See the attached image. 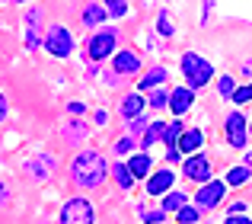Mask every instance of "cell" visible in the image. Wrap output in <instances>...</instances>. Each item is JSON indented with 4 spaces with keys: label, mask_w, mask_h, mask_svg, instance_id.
<instances>
[{
    "label": "cell",
    "mask_w": 252,
    "mask_h": 224,
    "mask_svg": "<svg viewBox=\"0 0 252 224\" xmlns=\"http://www.w3.org/2000/svg\"><path fill=\"white\" fill-rule=\"evenodd\" d=\"M70 176H74L77 186L83 189H96L102 186V180L109 176V167H105V157L96 154V150H83L70 160Z\"/></svg>",
    "instance_id": "obj_1"
},
{
    "label": "cell",
    "mask_w": 252,
    "mask_h": 224,
    "mask_svg": "<svg viewBox=\"0 0 252 224\" xmlns=\"http://www.w3.org/2000/svg\"><path fill=\"white\" fill-rule=\"evenodd\" d=\"M182 74H185V87L201 90L204 83L214 77V68H211L208 58L195 55V51H185V55H182Z\"/></svg>",
    "instance_id": "obj_2"
},
{
    "label": "cell",
    "mask_w": 252,
    "mask_h": 224,
    "mask_svg": "<svg viewBox=\"0 0 252 224\" xmlns=\"http://www.w3.org/2000/svg\"><path fill=\"white\" fill-rule=\"evenodd\" d=\"M45 51L55 58H67L70 51H74V36H70L64 26H51L48 32H45Z\"/></svg>",
    "instance_id": "obj_3"
},
{
    "label": "cell",
    "mask_w": 252,
    "mask_h": 224,
    "mask_svg": "<svg viewBox=\"0 0 252 224\" xmlns=\"http://www.w3.org/2000/svg\"><path fill=\"white\" fill-rule=\"evenodd\" d=\"M115 42H118L115 29H96V32L90 36V45H86V55H90L93 61H102V58H109L112 51H115Z\"/></svg>",
    "instance_id": "obj_4"
},
{
    "label": "cell",
    "mask_w": 252,
    "mask_h": 224,
    "mask_svg": "<svg viewBox=\"0 0 252 224\" xmlns=\"http://www.w3.org/2000/svg\"><path fill=\"white\" fill-rule=\"evenodd\" d=\"M223 192H227V180H208L198 186V195H195V205L201 208V212H208V208H214L217 202L223 199Z\"/></svg>",
    "instance_id": "obj_5"
},
{
    "label": "cell",
    "mask_w": 252,
    "mask_h": 224,
    "mask_svg": "<svg viewBox=\"0 0 252 224\" xmlns=\"http://www.w3.org/2000/svg\"><path fill=\"white\" fill-rule=\"evenodd\" d=\"M93 221H96V215H93V205L86 199H70L61 208V224H93Z\"/></svg>",
    "instance_id": "obj_6"
},
{
    "label": "cell",
    "mask_w": 252,
    "mask_h": 224,
    "mask_svg": "<svg viewBox=\"0 0 252 224\" xmlns=\"http://www.w3.org/2000/svg\"><path fill=\"white\" fill-rule=\"evenodd\" d=\"M246 135H249V125L243 118V112H230L227 115V141L230 148H246Z\"/></svg>",
    "instance_id": "obj_7"
},
{
    "label": "cell",
    "mask_w": 252,
    "mask_h": 224,
    "mask_svg": "<svg viewBox=\"0 0 252 224\" xmlns=\"http://www.w3.org/2000/svg\"><path fill=\"white\" fill-rule=\"evenodd\" d=\"M185 176H189L191 183H208L211 180V160L204 154H189V160H185Z\"/></svg>",
    "instance_id": "obj_8"
},
{
    "label": "cell",
    "mask_w": 252,
    "mask_h": 224,
    "mask_svg": "<svg viewBox=\"0 0 252 224\" xmlns=\"http://www.w3.org/2000/svg\"><path fill=\"white\" fill-rule=\"evenodd\" d=\"M191 103H195V90H191V87H176V90L169 93V106H172V112H176V115L189 112Z\"/></svg>",
    "instance_id": "obj_9"
},
{
    "label": "cell",
    "mask_w": 252,
    "mask_h": 224,
    "mask_svg": "<svg viewBox=\"0 0 252 224\" xmlns=\"http://www.w3.org/2000/svg\"><path fill=\"white\" fill-rule=\"evenodd\" d=\"M169 186H176V176H172V170H160V173H154L147 180V192L150 195H166Z\"/></svg>",
    "instance_id": "obj_10"
},
{
    "label": "cell",
    "mask_w": 252,
    "mask_h": 224,
    "mask_svg": "<svg viewBox=\"0 0 252 224\" xmlns=\"http://www.w3.org/2000/svg\"><path fill=\"white\" fill-rule=\"evenodd\" d=\"M112 64H115V74H122V77L125 74H137V71H141V58H137L134 51H118Z\"/></svg>",
    "instance_id": "obj_11"
},
{
    "label": "cell",
    "mask_w": 252,
    "mask_h": 224,
    "mask_svg": "<svg viewBox=\"0 0 252 224\" xmlns=\"http://www.w3.org/2000/svg\"><path fill=\"white\" fill-rule=\"evenodd\" d=\"M144 109H147V103H144V96H141V93H131V96H125V100H122V109H118V112H122V115H125V118L131 122V118H137V115H141Z\"/></svg>",
    "instance_id": "obj_12"
},
{
    "label": "cell",
    "mask_w": 252,
    "mask_h": 224,
    "mask_svg": "<svg viewBox=\"0 0 252 224\" xmlns=\"http://www.w3.org/2000/svg\"><path fill=\"white\" fill-rule=\"evenodd\" d=\"M201 144H204V135L198 128L182 131V138H179V150L182 154H195V150H201Z\"/></svg>",
    "instance_id": "obj_13"
},
{
    "label": "cell",
    "mask_w": 252,
    "mask_h": 224,
    "mask_svg": "<svg viewBox=\"0 0 252 224\" xmlns=\"http://www.w3.org/2000/svg\"><path fill=\"white\" fill-rule=\"evenodd\" d=\"M163 80H166V68H150L147 74H141V80H137V90H141V93H147V90H157Z\"/></svg>",
    "instance_id": "obj_14"
},
{
    "label": "cell",
    "mask_w": 252,
    "mask_h": 224,
    "mask_svg": "<svg viewBox=\"0 0 252 224\" xmlns=\"http://www.w3.org/2000/svg\"><path fill=\"white\" fill-rule=\"evenodd\" d=\"M150 150H141V154H134L128 160V167H131V173H134V180H147L150 176Z\"/></svg>",
    "instance_id": "obj_15"
},
{
    "label": "cell",
    "mask_w": 252,
    "mask_h": 224,
    "mask_svg": "<svg viewBox=\"0 0 252 224\" xmlns=\"http://www.w3.org/2000/svg\"><path fill=\"white\" fill-rule=\"evenodd\" d=\"M112 176H115V183L122 189H131V186H134V173H131V167H128V163H122V160L112 167Z\"/></svg>",
    "instance_id": "obj_16"
},
{
    "label": "cell",
    "mask_w": 252,
    "mask_h": 224,
    "mask_svg": "<svg viewBox=\"0 0 252 224\" xmlns=\"http://www.w3.org/2000/svg\"><path fill=\"white\" fill-rule=\"evenodd\" d=\"M105 16H109V10H105V6H96V3H90V6L83 10V23L90 26V29H96V26L102 23Z\"/></svg>",
    "instance_id": "obj_17"
},
{
    "label": "cell",
    "mask_w": 252,
    "mask_h": 224,
    "mask_svg": "<svg viewBox=\"0 0 252 224\" xmlns=\"http://www.w3.org/2000/svg\"><path fill=\"white\" fill-rule=\"evenodd\" d=\"M86 131L90 128H86L83 122H70L67 128H64V141L67 144H80V141H86Z\"/></svg>",
    "instance_id": "obj_18"
},
{
    "label": "cell",
    "mask_w": 252,
    "mask_h": 224,
    "mask_svg": "<svg viewBox=\"0 0 252 224\" xmlns=\"http://www.w3.org/2000/svg\"><path fill=\"white\" fill-rule=\"evenodd\" d=\"M163 135H166V125H163V122H154V125H150V128H147V135H144V150H150V144H154V141H163Z\"/></svg>",
    "instance_id": "obj_19"
},
{
    "label": "cell",
    "mask_w": 252,
    "mask_h": 224,
    "mask_svg": "<svg viewBox=\"0 0 252 224\" xmlns=\"http://www.w3.org/2000/svg\"><path fill=\"white\" fill-rule=\"evenodd\" d=\"M249 176H252L249 167H233V170L227 173V186H246Z\"/></svg>",
    "instance_id": "obj_20"
},
{
    "label": "cell",
    "mask_w": 252,
    "mask_h": 224,
    "mask_svg": "<svg viewBox=\"0 0 252 224\" xmlns=\"http://www.w3.org/2000/svg\"><path fill=\"white\" fill-rule=\"evenodd\" d=\"M182 122H172L166 125V135H163V141H166V148H179V138H182Z\"/></svg>",
    "instance_id": "obj_21"
},
{
    "label": "cell",
    "mask_w": 252,
    "mask_h": 224,
    "mask_svg": "<svg viewBox=\"0 0 252 224\" xmlns=\"http://www.w3.org/2000/svg\"><path fill=\"white\" fill-rule=\"evenodd\" d=\"M198 215H201L198 205H182L176 212V218H179V224H198Z\"/></svg>",
    "instance_id": "obj_22"
},
{
    "label": "cell",
    "mask_w": 252,
    "mask_h": 224,
    "mask_svg": "<svg viewBox=\"0 0 252 224\" xmlns=\"http://www.w3.org/2000/svg\"><path fill=\"white\" fill-rule=\"evenodd\" d=\"M182 205H185V195L182 192H166V199H163V212H172V215H176Z\"/></svg>",
    "instance_id": "obj_23"
},
{
    "label": "cell",
    "mask_w": 252,
    "mask_h": 224,
    "mask_svg": "<svg viewBox=\"0 0 252 224\" xmlns=\"http://www.w3.org/2000/svg\"><path fill=\"white\" fill-rule=\"evenodd\" d=\"M217 93H220L223 100H233V93H236V80H233V77H227V74H223L220 80H217Z\"/></svg>",
    "instance_id": "obj_24"
},
{
    "label": "cell",
    "mask_w": 252,
    "mask_h": 224,
    "mask_svg": "<svg viewBox=\"0 0 252 224\" xmlns=\"http://www.w3.org/2000/svg\"><path fill=\"white\" fill-rule=\"evenodd\" d=\"M35 23H38V10H32V13H29V29H26V32H29V36H26V45H29V48H35V45H38V29H35Z\"/></svg>",
    "instance_id": "obj_25"
},
{
    "label": "cell",
    "mask_w": 252,
    "mask_h": 224,
    "mask_svg": "<svg viewBox=\"0 0 252 224\" xmlns=\"http://www.w3.org/2000/svg\"><path fill=\"white\" fill-rule=\"evenodd\" d=\"M102 6L109 10V16H125L128 13V0H102Z\"/></svg>",
    "instance_id": "obj_26"
},
{
    "label": "cell",
    "mask_w": 252,
    "mask_h": 224,
    "mask_svg": "<svg viewBox=\"0 0 252 224\" xmlns=\"http://www.w3.org/2000/svg\"><path fill=\"white\" fill-rule=\"evenodd\" d=\"M233 103H236V106H246V103H252V83H243V87H236Z\"/></svg>",
    "instance_id": "obj_27"
},
{
    "label": "cell",
    "mask_w": 252,
    "mask_h": 224,
    "mask_svg": "<svg viewBox=\"0 0 252 224\" xmlns=\"http://www.w3.org/2000/svg\"><path fill=\"white\" fill-rule=\"evenodd\" d=\"M141 218L150 221V224H157V221L166 218V212H163V208H147V205H144V208H141Z\"/></svg>",
    "instance_id": "obj_28"
},
{
    "label": "cell",
    "mask_w": 252,
    "mask_h": 224,
    "mask_svg": "<svg viewBox=\"0 0 252 224\" xmlns=\"http://www.w3.org/2000/svg\"><path fill=\"white\" fill-rule=\"evenodd\" d=\"M169 103V93H163V90H154V93H150V106L154 109H163Z\"/></svg>",
    "instance_id": "obj_29"
},
{
    "label": "cell",
    "mask_w": 252,
    "mask_h": 224,
    "mask_svg": "<svg viewBox=\"0 0 252 224\" xmlns=\"http://www.w3.org/2000/svg\"><path fill=\"white\" fill-rule=\"evenodd\" d=\"M157 32H160V36H172V23H169V16L166 13H160V19H157Z\"/></svg>",
    "instance_id": "obj_30"
},
{
    "label": "cell",
    "mask_w": 252,
    "mask_h": 224,
    "mask_svg": "<svg viewBox=\"0 0 252 224\" xmlns=\"http://www.w3.org/2000/svg\"><path fill=\"white\" fill-rule=\"evenodd\" d=\"M131 148H134V141H131V138H118L115 141V154L122 157V154H131Z\"/></svg>",
    "instance_id": "obj_31"
},
{
    "label": "cell",
    "mask_w": 252,
    "mask_h": 224,
    "mask_svg": "<svg viewBox=\"0 0 252 224\" xmlns=\"http://www.w3.org/2000/svg\"><path fill=\"white\" fill-rule=\"evenodd\" d=\"M227 224H252V218H246V215H227Z\"/></svg>",
    "instance_id": "obj_32"
},
{
    "label": "cell",
    "mask_w": 252,
    "mask_h": 224,
    "mask_svg": "<svg viewBox=\"0 0 252 224\" xmlns=\"http://www.w3.org/2000/svg\"><path fill=\"white\" fill-rule=\"evenodd\" d=\"M144 128H147V118H141V115L131 118V131H144Z\"/></svg>",
    "instance_id": "obj_33"
},
{
    "label": "cell",
    "mask_w": 252,
    "mask_h": 224,
    "mask_svg": "<svg viewBox=\"0 0 252 224\" xmlns=\"http://www.w3.org/2000/svg\"><path fill=\"white\" fill-rule=\"evenodd\" d=\"M227 212H230V215H243V212H246V205H243V202H233Z\"/></svg>",
    "instance_id": "obj_34"
},
{
    "label": "cell",
    "mask_w": 252,
    "mask_h": 224,
    "mask_svg": "<svg viewBox=\"0 0 252 224\" xmlns=\"http://www.w3.org/2000/svg\"><path fill=\"white\" fill-rule=\"evenodd\" d=\"M6 202H10V192H6V186H3V183H0V208H3Z\"/></svg>",
    "instance_id": "obj_35"
},
{
    "label": "cell",
    "mask_w": 252,
    "mask_h": 224,
    "mask_svg": "<svg viewBox=\"0 0 252 224\" xmlns=\"http://www.w3.org/2000/svg\"><path fill=\"white\" fill-rule=\"evenodd\" d=\"M67 109H70V112H74V115H80V112H83L86 106H83V103H70V106H67Z\"/></svg>",
    "instance_id": "obj_36"
},
{
    "label": "cell",
    "mask_w": 252,
    "mask_h": 224,
    "mask_svg": "<svg viewBox=\"0 0 252 224\" xmlns=\"http://www.w3.org/2000/svg\"><path fill=\"white\" fill-rule=\"evenodd\" d=\"M6 118V100H3V93H0V122Z\"/></svg>",
    "instance_id": "obj_37"
},
{
    "label": "cell",
    "mask_w": 252,
    "mask_h": 224,
    "mask_svg": "<svg viewBox=\"0 0 252 224\" xmlns=\"http://www.w3.org/2000/svg\"><path fill=\"white\" fill-rule=\"evenodd\" d=\"M243 160H246V167H252V150H246V157H243Z\"/></svg>",
    "instance_id": "obj_38"
},
{
    "label": "cell",
    "mask_w": 252,
    "mask_h": 224,
    "mask_svg": "<svg viewBox=\"0 0 252 224\" xmlns=\"http://www.w3.org/2000/svg\"><path fill=\"white\" fill-rule=\"evenodd\" d=\"M10 3H23V0H10Z\"/></svg>",
    "instance_id": "obj_39"
},
{
    "label": "cell",
    "mask_w": 252,
    "mask_h": 224,
    "mask_svg": "<svg viewBox=\"0 0 252 224\" xmlns=\"http://www.w3.org/2000/svg\"><path fill=\"white\" fill-rule=\"evenodd\" d=\"M249 131H252V125H249Z\"/></svg>",
    "instance_id": "obj_40"
}]
</instances>
